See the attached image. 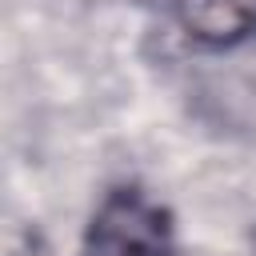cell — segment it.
Returning a JSON list of instances; mask_svg holds the SVG:
<instances>
[{
	"mask_svg": "<svg viewBox=\"0 0 256 256\" xmlns=\"http://www.w3.org/2000/svg\"><path fill=\"white\" fill-rule=\"evenodd\" d=\"M80 256H172V216L140 188H116L92 212Z\"/></svg>",
	"mask_w": 256,
	"mask_h": 256,
	"instance_id": "obj_1",
	"label": "cell"
},
{
	"mask_svg": "<svg viewBox=\"0 0 256 256\" xmlns=\"http://www.w3.org/2000/svg\"><path fill=\"white\" fill-rule=\"evenodd\" d=\"M172 16L208 48H228L256 32V0H172Z\"/></svg>",
	"mask_w": 256,
	"mask_h": 256,
	"instance_id": "obj_2",
	"label": "cell"
}]
</instances>
